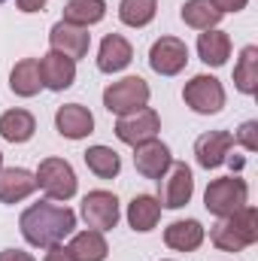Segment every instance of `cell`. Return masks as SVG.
<instances>
[{
    "mask_svg": "<svg viewBox=\"0 0 258 261\" xmlns=\"http://www.w3.org/2000/svg\"><path fill=\"white\" fill-rule=\"evenodd\" d=\"M18 228H21V237L31 243V246H55V243H64V237L73 234L76 228V213L64 206V203H52V200H40V203H31L21 219H18Z\"/></svg>",
    "mask_w": 258,
    "mask_h": 261,
    "instance_id": "cell-1",
    "label": "cell"
},
{
    "mask_svg": "<svg viewBox=\"0 0 258 261\" xmlns=\"http://www.w3.org/2000/svg\"><path fill=\"white\" fill-rule=\"evenodd\" d=\"M210 240L222 252H243L246 246L258 243V210L246 203L243 210L219 219L210 231Z\"/></svg>",
    "mask_w": 258,
    "mask_h": 261,
    "instance_id": "cell-2",
    "label": "cell"
},
{
    "mask_svg": "<svg viewBox=\"0 0 258 261\" xmlns=\"http://www.w3.org/2000/svg\"><path fill=\"white\" fill-rule=\"evenodd\" d=\"M149 82L140 79V76H125L113 85L104 88V107L113 113V116H128V113H137L143 107H149Z\"/></svg>",
    "mask_w": 258,
    "mask_h": 261,
    "instance_id": "cell-3",
    "label": "cell"
},
{
    "mask_svg": "<svg viewBox=\"0 0 258 261\" xmlns=\"http://www.w3.org/2000/svg\"><path fill=\"white\" fill-rule=\"evenodd\" d=\"M246 200H249V189H246V182H243L240 176H219V179H213V182L207 186V192H203V206H207L213 216H219V219H225V216L243 210Z\"/></svg>",
    "mask_w": 258,
    "mask_h": 261,
    "instance_id": "cell-4",
    "label": "cell"
},
{
    "mask_svg": "<svg viewBox=\"0 0 258 261\" xmlns=\"http://www.w3.org/2000/svg\"><path fill=\"white\" fill-rule=\"evenodd\" d=\"M37 189H43V195L49 200H70L76 195V173L64 158H43L37 167Z\"/></svg>",
    "mask_w": 258,
    "mask_h": 261,
    "instance_id": "cell-5",
    "label": "cell"
},
{
    "mask_svg": "<svg viewBox=\"0 0 258 261\" xmlns=\"http://www.w3.org/2000/svg\"><path fill=\"white\" fill-rule=\"evenodd\" d=\"M183 100H186V107H192L197 116H216L225 107V88H222V82L216 76L197 73V76H192L186 82Z\"/></svg>",
    "mask_w": 258,
    "mask_h": 261,
    "instance_id": "cell-6",
    "label": "cell"
},
{
    "mask_svg": "<svg viewBox=\"0 0 258 261\" xmlns=\"http://www.w3.org/2000/svg\"><path fill=\"white\" fill-rule=\"evenodd\" d=\"M161 189H158V200H161V210H183L194 195V176L192 167L183 164V161H173L167 167V173L158 179Z\"/></svg>",
    "mask_w": 258,
    "mask_h": 261,
    "instance_id": "cell-7",
    "label": "cell"
},
{
    "mask_svg": "<svg viewBox=\"0 0 258 261\" xmlns=\"http://www.w3.org/2000/svg\"><path fill=\"white\" fill-rule=\"evenodd\" d=\"M119 216H122L119 197L113 195V192L97 189V192H88V195L82 197V219L88 222V228H94L100 234L113 231L119 225Z\"/></svg>",
    "mask_w": 258,
    "mask_h": 261,
    "instance_id": "cell-8",
    "label": "cell"
},
{
    "mask_svg": "<svg viewBox=\"0 0 258 261\" xmlns=\"http://www.w3.org/2000/svg\"><path fill=\"white\" fill-rule=\"evenodd\" d=\"M161 130V119L152 107H143L137 113H128V116H119L116 122V137L128 146H140L146 140H155Z\"/></svg>",
    "mask_w": 258,
    "mask_h": 261,
    "instance_id": "cell-9",
    "label": "cell"
},
{
    "mask_svg": "<svg viewBox=\"0 0 258 261\" xmlns=\"http://www.w3.org/2000/svg\"><path fill=\"white\" fill-rule=\"evenodd\" d=\"M189 64V46L176 37H161L149 49V67L161 76H176Z\"/></svg>",
    "mask_w": 258,
    "mask_h": 261,
    "instance_id": "cell-10",
    "label": "cell"
},
{
    "mask_svg": "<svg viewBox=\"0 0 258 261\" xmlns=\"http://www.w3.org/2000/svg\"><path fill=\"white\" fill-rule=\"evenodd\" d=\"M170 164H173L170 146L161 143L158 137H155V140H146V143H140V146H134V167H137L140 176H146V179H161Z\"/></svg>",
    "mask_w": 258,
    "mask_h": 261,
    "instance_id": "cell-11",
    "label": "cell"
},
{
    "mask_svg": "<svg viewBox=\"0 0 258 261\" xmlns=\"http://www.w3.org/2000/svg\"><path fill=\"white\" fill-rule=\"evenodd\" d=\"M49 46H52V52H61L67 58L79 61V58H85L88 49H91V34H88V28H76V24L58 21V24H52V31H49Z\"/></svg>",
    "mask_w": 258,
    "mask_h": 261,
    "instance_id": "cell-12",
    "label": "cell"
},
{
    "mask_svg": "<svg viewBox=\"0 0 258 261\" xmlns=\"http://www.w3.org/2000/svg\"><path fill=\"white\" fill-rule=\"evenodd\" d=\"M231 146H234V137H231L228 130H207V134H200L197 143H194V158H197L200 167L216 170V167H222V164L228 161Z\"/></svg>",
    "mask_w": 258,
    "mask_h": 261,
    "instance_id": "cell-13",
    "label": "cell"
},
{
    "mask_svg": "<svg viewBox=\"0 0 258 261\" xmlns=\"http://www.w3.org/2000/svg\"><path fill=\"white\" fill-rule=\"evenodd\" d=\"M40 76H43V88L49 91H64L76 82V61L67 58L61 52H46L40 58Z\"/></svg>",
    "mask_w": 258,
    "mask_h": 261,
    "instance_id": "cell-14",
    "label": "cell"
},
{
    "mask_svg": "<svg viewBox=\"0 0 258 261\" xmlns=\"http://www.w3.org/2000/svg\"><path fill=\"white\" fill-rule=\"evenodd\" d=\"M55 128L67 140H82V137H88L94 130V116L82 103H64L55 113Z\"/></svg>",
    "mask_w": 258,
    "mask_h": 261,
    "instance_id": "cell-15",
    "label": "cell"
},
{
    "mask_svg": "<svg viewBox=\"0 0 258 261\" xmlns=\"http://www.w3.org/2000/svg\"><path fill=\"white\" fill-rule=\"evenodd\" d=\"M37 192V176L24 167H0V203H18Z\"/></svg>",
    "mask_w": 258,
    "mask_h": 261,
    "instance_id": "cell-16",
    "label": "cell"
},
{
    "mask_svg": "<svg viewBox=\"0 0 258 261\" xmlns=\"http://www.w3.org/2000/svg\"><path fill=\"white\" fill-rule=\"evenodd\" d=\"M134 61V46L122 34H107L100 40V52H97V70L100 73H119Z\"/></svg>",
    "mask_w": 258,
    "mask_h": 261,
    "instance_id": "cell-17",
    "label": "cell"
},
{
    "mask_svg": "<svg viewBox=\"0 0 258 261\" xmlns=\"http://www.w3.org/2000/svg\"><path fill=\"white\" fill-rule=\"evenodd\" d=\"M164 243L176 252H194L203 243V225L197 219H179L164 228Z\"/></svg>",
    "mask_w": 258,
    "mask_h": 261,
    "instance_id": "cell-18",
    "label": "cell"
},
{
    "mask_svg": "<svg viewBox=\"0 0 258 261\" xmlns=\"http://www.w3.org/2000/svg\"><path fill=\"white\" fill-rule=\"evenodd\" d=\"M197 55H200V61L207 67L228 64V58H231V37L225 31H219V28L203 31L197 37Z\"/></svg>",
    "mask_w": 258,
    "mask_h": 261,
    "instance_id": "cell-19",
    "label": "cell"
},
{
    "mask_svg": "<svg viewBox=\"0 0 258 261\" xmlns=\"http://www.w3.org/2000/svg\"><path fill=\"white\" fill-rule=\"evenodd\" d=\"M161 219V200L155 195H137L128 203V225L140 234H149Z\"/></svg>",
    "mask_w": 258,
    "mask_h": 261,
    "instance_id": "cell-20",
    "label": "cell"
},
{
    "mask_svg": "<svg viewBox=\"0 0 258 261\" xmlns=\"http://www.w3.org/2000/svg\"><path fill=\"white\" fill-rule=\"evenodd\" d=\"M9 88L18 97H34L43 88V76H40V61L37 58H21L9 73Z\"/></svg>",
    "mask_w": 258,
    "mask_h": 261,
    "instance_id": "cell-21",
    "label": "cell"
},
{
    "mask_svg": "<svg viewBox=\"0 0 258 261\" xmlns=\"http://www.w3.org/2000/svg\"><path fill=\"white\" fill-rule=\"evenodd\" d=\"M67 249H70V255L76 261H107V255H110V246H107L104 234L94 231V228L73 234V240H70Z\"/></svg>",
    "mask_w": 258,
    "mask_h": 261,
    "instance_id": "cell-22",
    "label": "cell"
},
{
    "mask_svg": "<svg viewBox=\"0 0 258 261\" xmlns=\"http://www.w3.org/2000/svg\"><path fill=\"white\" fill-rule=\"evenodd\" d=\"M37 130V119L28 110H6L0 116V137L9 143H28Z\"/></svg>",
    "mask_w": 258,
    "mask_h": 261,
    "instance_id": "cell-23",
    "label": "cell"
},
{
    "mask_svg": "<svg viewBox=\"0 0 258 261\" xmlns=\"http://www.w3.org/2000/svg\"><path fill=\"white\" fill-rule=\"evenodd\" d=\"M85 164H88V170H91L97 179H116L119 170H122V158H119V152L110 149V146H88Z\"/></svg>",
    "mask_w": 258,
    "mask_h": 261,
    "instance_id": "cell-24",
    "label": "cell"
},
{
    "mask_svg": "<svg viewBox=\"0 0 258 261\" xmlns=\"http://www.w3.org/2000/svg\"><path fill=\"white\" fill-rule=\"evenodd\" d=\"M179 18H183L189 28H194V31H213V28L222 21V12H219L210 0H186Z\"/></svg>",
    "mask_w": 258,
    "mask_h": 261,
    "instance_id": "cell-25",
    "label": "cell"
},
{
    "mask_svg": "<svg viewBox=\"0 0 258 261\" xmlns=\"http://www.w3.org/2000/svg\"><path fill=\"white\" fill-rule=\"evenodd\" d=\"M104 15H107V3L104 0H70L64 6V18L61 21L76 24V28H91Z\"/></svg>",
    "mask_w": 258,
    "mask_h": 261,
    "instance_id": "cell-26",
    "label": "cell"
},
{
    "mask_svg": "<svg viewBox=\"0 0 258 261\" xmlns=\"http://www.w3.org/2000/svg\"><path fill=\"white\" fill-rule=\"evenodd\" d=\"M234 85L240 94H255L258 91V49L246 46L234 67Z\"/></svg>",
    "mask_w": 258,
    "mask_h": 261,
    "instance_id": "cell-27",
    "label": "cell"
},
{
    "mask_svg": "<svg viewBox=\"0 0 258 261\" xmlns=\"http://www.w3.org/2000/svg\"><path fill=\"white\" fill-rule=\"evenodd\" d=\"M158 12V0H122L119 3V18L128 28H146Z\"/></svg>",
    "mask_w": 258,
    "mask_h": 261,
    "instance_id": "cell-28",
    "label": "cell"
},
{
    "mask_svg": "<svg viewBox=\"0 0 258 261\" xmlns=\"http://www.w3.org/2000/svg\"><path fill=\"white\" fill-rule=\"evenodd\" d=\"M231 137H234V143H240L246 152H255L258 149V122H243Z\"/></svg>",
    "mask_w": 258,
    "mask_h": 261,
    "instance_id": "cell-29",
    "label": "cell"
},
{
    "mask_svg": "<svg viewBox=\"0 0 258 261\" xmlns=\"http://www.w3.org/2000/svg\"><path fill=\"white\" fill-rule=\"evenodd\" d=\"M43 261H76V258L70 255V249H67L64 243H55V246H46Z\"/></svg>",
    "mask_w": 258,
    "mask_h": 261,
    "instance_id": "cell-30",
    "label": "cell"
},
{
    "mask_svg": "<svg viewBox=\"0 0 258 261\" xmlns=\"http://www.w3.org/2000/svg\"><path fill=\"white\" fill-rule=\"evenodd\" d=\"M210 3L225 15V12H240V9H246V3H249V0H210Z\"/></svg>",
    "mask_w": 258,
    "mask_h": 261,
    "instance_id": "cell-31",
    "label": "cell"
},
{
    "mask_svg": "<svg viewBox=\"0 0 258 261\" xmlns=\"http://www.w3.org/2000/svg\"><path fill=\"white\" fill-rule=\"evenodd\" d=\"M0 261H37L31 252H24V249H3L0 252Z\"/></svg>",
    "mask_w": 258,
    "mask_h": 261,
    "instance_id": "cell-32",
    "label": "cell"
},
{
    "mask_svg": "<svg viewBox=\"0 0 258 261\" xmlns=\"http://www.w3.org/2000/svg\"><path fill=\"white\" fill-rule=\"evenodd\" d=\"M15 6L21 12H40V9H46V0H15Z\"/></svg>",
    "mask_w": 258,
    "mask_h": 261,
    "instance_id": "cell-33",
    "label": "cell"
},
{
    "mask_svg": "<svg viewBox=\"0 0 258 261\" xmlns=\"http://www.w3.org/2000/svg\"><path fill=\"white\" fill-rule=\"evenodd\" d=\"M0 167H3V152H0Z\"/></svg>",
    "mask_w": 258,
    "mask_h": 261,
    "instance_id": "cell-34",
    "label": "cell"
}]
</instances>
